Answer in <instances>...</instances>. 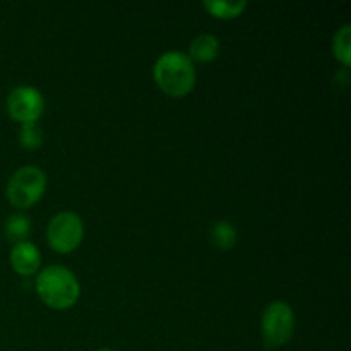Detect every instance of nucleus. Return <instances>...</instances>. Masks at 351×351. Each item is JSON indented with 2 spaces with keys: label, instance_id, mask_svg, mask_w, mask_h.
<instances>
[{
  "label": "nucleus",
  "instance_id": "f257e3e1",
  "mask_svg": "<svg viewBox=\"0 0 351 351\" xmlns=\"http://www.w3.org/2000/svg\"><path fill=\"white\" fill-rule=\"evenodd\" d=\"M153 79L165 95L184 98L194 89L197 74L194 62L185 51L168 50L154 62Z\"/></svg>",
  "mask_w": 351,
  "mask_h": 351
},
{
  "label": "nucleus",
  "instance_id": "f03ea898",
  "mask_svg": "<svg viewBox=\"0 0 351 351\" xmlns=\"http://www.w3.org/2000/svg\"><path fill=\"white\" fill-rule=\"evenodd\" d=\"M36 293L47 307L65 311L77 304L81 297V285L71 269L53 264L38 273Z\"/></svg>",
  "mask_w": 351,
  "mask_h": 351
},
{
  "label": "nucleus",
  "instance_id": "7ed1b4c3",
  "mask_svg": "<svg viewBox=\"0 0 351 351\" xmlns=\"http://www.w3.org/2000/svg\"><path fill=\"white\" fill-rule=\"evenodd\" d=\"M47 191V175L38 167L17 168L9 178L5 195L17 209H27L36 204Z\"/></svg>",
  "mask_w": 351,
  "mask_h": 351
},
{
  "label": "nucleus",
  "instance_id": "20e7f679",
  "mask_svg": "<svg viewBox=\"0 0 351 351\" xmlns=\"http://www.w3.org/2000/svg\"><path fill=\"white\" fill-rule=\"evenodd\" d=\"M261 332L267 350L285 346L295 332L293 308L285 300H274L264 308L261 317Z\"/></svg>",
  "mask_w": 351,
  "mask_h": 351
},
{
  "label": "nucleus",
  "instance_id": "39448f33",
  "mask_svg": "<svg viewBox=\"0 0 351 351\" xmlns=\"http://www.w3.org/2000/svg\"><path fill=\"white\" fill-rule=\"evenodd\" d=\"M84 239V223L74 211H60L48 221L47 242L58 254H71Z\"/></svg>",
  "mask_w": 351,
  "mask_h": 351
},
{
  "label": "nucleus",
  "instance_id": "423d86ee",
  "mask_svg": "<svg viewBox=\"0 0 351 351\" xmlns=\"http://www.w3.org/2000/svg\"><path fill=\"white\" fill-rule=\"evenodd\" d=\"M7 113L16 122H38L45 112V96L34 86H16L7 96Z\"/></svg>",
  "mask_w": 351,
  "mask_h": 351
},
{
  "label": "nucleus",
  "instance_id": "0eeeda50",
  "mask_svg": "<svg viewBox=\"0 0 351 351\" xmlns=\"http://www.w3.org/2000/svg\"><path fill=\"white\" fill-rule=\"evenodd\" d=\"M10 266L21 276H31L40 269L41 252L38 247L31 242H19L10 250Z\"/></svg>",
  "mask_w": 351,
  "mask_h": 351
},
{
  "label": "nucleus",
  "instance_id": "6e6552de",
  "mask_svg": "<svg viewBox=\"0 0 351 351\" xmlns=\"http://www.w3.org/2000/svg\"><path fill=\"white\" fill-rule=\"evenodd\" d=\"M219 48L221 47H219L218 36L211 33L197 34L189 47V58L192 62H199V64H209L218 58Z\"/></svg>",
  "mask_w": 351,
  "mask_h": 351
},
{
  "label": "nucleus",
  "instance_id": "1a4fd4ad",
  "mask_svg": "<svg viewBox=\"0 0 351 351\" xmlns=\"http://www.w3.org/2000/svg\"><path fill=\"white\" fill-rule=\"evenodd\" d=\"M237 239L239 235H237L235 226L226 219H219L209 230V240L218 250H232L235 247Z\"/></svg>",
  "mask_w": 351,
  "mask_h": 351
},
{
  "label": "nucleus",
  "instance_id": "9d476101",
  "mask_svg": "<svg viewBox=\"0 0 351 351\" xmlns=\"http://www.w3.org/2000/svg\"><path fill=\"white\" fill-rule=\"evenodd\" d=\"M5 237L7 240L16 245L19 242H26V239L31 233V219L29 216L24 215V213H14L9 218L5 219Z\"/></svg>",
  "mask_w": 351,
  "mask_h": 351
},
{
  "label": "nucleus",
  "instance_id": "9b49d317",
  "mask_svg": "<svg viewBox=\"0 0 351 351\" xmlns=\"http://www.w3.org/2000/svg\"><path fill=\"white\" fill-rule=\"evenodd\" d=\"M204 7L213 17H218V19H235L247 9V0H235V2L204 0Z\"/></svg>",
  "mask_w": 351,
  "mask_h": 351
},
{
  "label": "nucleus",
  "instance_id": "f8f14e48",
  "mask_svg": "<svg viewBox=\"0 0 351 351\" xmlns=\"http://www.w3.org/2000/svg\"><path fill=\"white\" fill-rule=\"evenodd\" d=\"M332 53L341 62L345 67H348L351 62V26L343 24L332 38Z\"/></svg>",
  "mask_w": 351,
  "mask_h": 351
},
{
  "label": "nucleus",
  "instance_id": "ddd939ff",
  "mask_svg": "<svg viewBox=\"0 0 351 351\" xmlns=\"http://www.w3.org/2000/svg\"><path fill=\"white\" fill-rule=\"evenodd\" d=\"M43 130L38 125L36 122L29 123H21L19 129V144L24 147V149H40L43 146Z\"/></svg>",
  "mask_w": 351,
  "mask_h": 351
},
{
  "label": "nucleus",
  "instance_id": "4468645a",
  "mask_svg": "<svg viewBox=\"0 0 351 351\" xmlns=\"http://www.w3.org/2000/svg\"><path fill=\"white\" fill-rule=\"evenodd\" d=\"M96 351H115V350H110V348H99V350H96Z\"/></svg>",
  "mask_w": 351,
  "mask_h": 351
}]
</instances>
